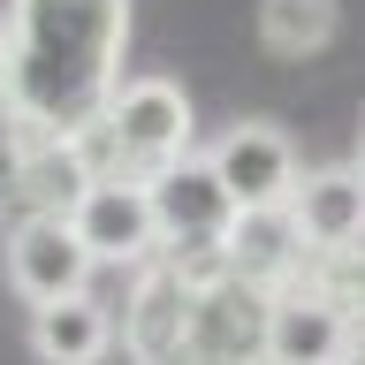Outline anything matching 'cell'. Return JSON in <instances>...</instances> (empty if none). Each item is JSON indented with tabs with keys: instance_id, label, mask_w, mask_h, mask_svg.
Returning a JSON list of instances; mask_svg holds the SVG:
<instances>
[{
	"instance_id": "1",
	"label": "cell",
	"mask_w": 365,
	"mask_h": 365,
	"mask_svg": "<svg viewBox=\"0 0 365 365\" xmlns=\"http://www.w3.org/2000/svg\"><path fill=\"white\" fill-rule=\"evenodd\" d=\"M0 91L23 137H84L107 114L130 53V0H8Z\"/></svg>"
},
{
	"instance_id": "2",
	"label": "cell",
	"mask_w": 365,
	"mask_h": 365,
	"mask_svg": "<svg viewBox=\"0 0 365 365\" xmlns=\"http://www.w3.org/2000/svg\"><path fill=\"white\" fill-rule=\"evenodd\" d=\"M76 145H84L91 175H145L153 182L168 160L190 153V91L175 76H122L107 114Z\"/></svg>"
},
{
	"instance_id": "3",
	"label": "cell",
	"mask_w": 365,
	"mask_h": 365,
	"mask_svg": "<svg viewBox=\"0 0 365 365\" xmlns=\"http://www.w3.org/2000/svg\"><path fill=\"white\" fill-rule=\"evenodd\" d=\"M68 221L84 236V251L99 267H145L160 259V213H153V182L145 175H91L68 205Z\"/></svg>"
},
{
	"instance_id": "4",
	"label": "cell",
	"mask_w": 365,
	"mask_h": 365,
	"mask_svg": "<svg viewBox=\"0 0 365 365\" xmlns=\"http://www.w3.org/2000/svg\"><path fill=\"white\" fill-rule=\"evenodd\" d=\"M0 236H8L0 267H8V289H16L23 304H53V297L84 289L91 267H99L68 213H23V221H8Z\"/></svg>"
},
{
	"instance_id": "5",
	"label": "cell",
	"mask_w": 365,
	"mask_h": 365,
	"mask_svg": "<svg viewBox=\"0 0 365 365\" xmlns=\"http://www.w3.org/2000/svg\"><path fill=\"white\" fill-rule=\"evenodd\" d=\"M153 213H160V251H198L228 244L236 228V190L221 182V168L205 153H182L153 175Z\"/></svg>"
},
{
	"instance_id": "6",
	"label": "cell",
	"mask_w": 365,
	"mask_h": 365,
	"mask_svg": "<svg viewBox=\"0 0 365 365\" xmlns=\"http://www.w3.org/2000/svg\"><path fill=\"white\" fill-rule=\"evenodd\" d=\"M267 319H274V289L267 282H244V274H221L190 289V335H182V358H267Z\"/></svg>"
},
{
	"instance_id": "7",
	"label": "cell",
	"mask_w": 365,
	"mask_h": 365,
	"mask_svg": "<svg viewBox=\"0 0 365 365\" xmlns=\"http://www.w3.org/2000/svg\"><path fill=\"white\" fill-rule=\"evenodd\" d=\"M350 335H358V319L342 312L327 289H312L304 274L274 289L267 358H282V365H335V358H350Z\"/></svg>"
},
{
	"instance_id": "8",
	"label": "cell",
	"mask_w": 365,
	"mask_h": 365,
	"mask_svg": "<svg viewBox=\"0 0 365 365\" xmlns=\"http://www.w3.org/2000/svg\"><path fill=\"white\" fill-rule=\"evenodd\" d=\"M213 168H221V182L236 190V205H282L297 190V145L274 122H236V130H221L213 137Z\"/></svg>"
},
{
	"instance_id": "9",
	"label": "cell",
	"mask_w": 365,
	"mask_h": 365,
	"mask_svg": "<svg viewBox=\"0 0 365 365\" xmlns=\"http://www.w3.org/2000/svg\"><path fill=\"white\" fill-rule=\"evenodd\" d=\"M114 327H122V350H130V358H182V335H190V282H182L168 259H145Z\"/></svg>"
},
{
	"instance_id": "10",
	"label": "cell",
	"mask_w": 365,
	"mask_h": 365,
	"mask_svg": "<svg viewBox=\"0 0 365 365\" xmlns=\"http://www.w3.org/2000/svg\"><path fill=\"white\" fill-rule=\"evenodd\" d=\"M304 259H312V244H304V228H297L289 198H282V205H236V228H228V267L244 274V282L282 289V282H297V274H304Z\"/></svg>"
},
{
	"instance_id": "11",
	"label": "cell",
	"mask_w": 365,
	"mask_h": 365,
	"mask_svg": "<svg viewBox=\"0 0 365 365\" xmlns=\"http://www.w3.org/2000/svg\"><path fill=\"white\" fill-rule=\"evenodd\" d=\"M289 213L312 251L365 244V168H304L289 190Z\"/></svg>"
},
{
	"instance_id": "12",
	"label": "cell",
	"mask_w": 365,
	"mask_h": 365,
	"mask_svg": "<svg viewBox=\"0 0 365 365\" xmlns=\"http://www.w3.org/2000/svg\"><path fill=\"white\" fill-rule=\"evenodd\" d=\"M114 342H122L114 312L99 304V297H84V289L53 297V304H31V350H38V358H61V365H91V358H107Z\"/></svg>"
},
{
	"instance_id": "13",
	"label": "cell",
	"mask_w": 365,
	"mask_h": 365,
	"mask_svg": "<svg viewBox=\"0 0 365 365\" xmlns=\"http://www.w3.org/2000/svg\"><path fill=\"white\" fill-rule=\"evenodd\" d=\"M335 23H342L335 0H259V46L282 53V61L319 53V46L335 38Z\"/></svg>"
},
{
	"instance_id": "14",
	"label": "cell",
	"mask_w": 365,
	"mask_h": 365,
	"mask_svg": "<svg viewBox=\"0 0 365 365\" xmlns=\"http://www.w3.org/2000/svg\"><path fill=\"white\" fill-rule=\"evenodd\" d=\"M16 137H23V122H16V107H8V91H0V153H8Z\"/></svg>"
},
{
	"instance_id": "15",
	"label": "cell",
	"mask_w": 365,
	"mask_h": 365,
	"mask_svg": "<svg viewBox=\"0 0 365 365\" xmlns=\"http://www.w3.org/2000/svg\"><path fill=\"white\" fill-rule=\"evenodd\" d=\"M0 61H8V16H0Z\"/></svg>"
}]
</instances>
